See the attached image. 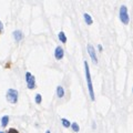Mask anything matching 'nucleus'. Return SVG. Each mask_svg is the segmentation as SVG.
Returning a JSON list of instances; mask_svg holds the SVG:
<instances>
[{
    "label": "nucleus",
    "mask_w": 133,
    "mask_h": 133,
    "mask_svg": "<svg viewBox=\"0 0 133 133\" xmlns=\"http://www.w3.org/2000/svg\"><path fill=\"white\" fill-rule=\"evenodd\" d=\"M84 70H85V77H87V83H88V90H89V94L92 101L95 100L94 97V92H93V87H92V81H91V76H90V69H89V64L88 62L84 61Z\"/></svg>",
    "instance_id": "nucleus-1"
},
{
    "label": "nucleus",
    "mask_w": 133,
    "mask_h": 133,
    "mask_svg": "<svg viewBox=\"0 0 133 133\" xmlns=\"http://www.w3.org/2000/svg\"><path fill=\"white\" fill-rule=\"evenodd\" d=\"M120 19H121V22L124 24H128L130 21V17L128 15V8L125 6H121L120 8Z\"/></svg>",
    "instance_id": "nucleus-2"
},
{
    "label": "nucleus",
    "mask_w": 133,
    "mask_h": 133,
    "mask_svg": "<svg viewBox=\"0 0 133 133\" xmlns=\"http://www.w3.org/2000/svg\"><path fill=\"white\" fill-rule=\"evenodd\" d=\"M7 100L10 103H17L18 101V91L15 89H9L7 91Z\"/></svg>",
    "instance_id": "nucleus-3"
},
{
    "label": "nucleus",
    "mask_w": 133,
    "mask_h": 133,
    "mask_svg": "<svg viewBox=\"0 0 133 133\" xmlns=\"http://www.w3.org/2000/svg\"><path fill=\"white\" fill-rule=\"evenodd\" d=\"M26 81H27V87L30 90L35 89L36 87V78L32 76L30 72H26Z\"/></svg>",
    "instance_id": "nucleus-4"
},
{
    "label": "nucleus",
    "mask_w": 133,
    "mask_h": 133,
    "mask_svg": "<svg viewBox=\"0 0 133 133\" xmlns=\"http://www.w3.org/2000/svg\"><path fill=\"white\" fill-rule=\"evenodd\" d=\"M88 52H89V55H90V58H91V60H92L94 63H98V57H97V53H95V50L93 48V45L92 44H88Z\"/></svg>",
    "instance_id": "nucleus-5"
},
{
    "label": "nucleus",
    "mask_w": 133,
    "mask_h": 133,
    "mask_svg": "<svg viewBox=\"0 0 133 133\" xmlns=\"http://www.w3.org/2000/svg\"><path fill=\"white\" fill-rule=\"evenodd\" d=\"M63 49H62L61 47H57L56 50H55V57L57 60H61L62 58H63Z\"/></svg>",
    "instance_id": "nucleus-6"
},
{
    "label": "nucleus",
    "mask_w": 133,
    "mask_h": 133,
    "mask_svg": "<svg viewBox=\"0 0 133 133\" xmlns=\"http://www.w3.org/2000/svg\"><path fill=\"white\" fill-rule=\"evenodd\" d=\"M12 36H14V39L17 41V42H19V41H21L22 38H23V33L20 31V30H15L14 33H12Z\"/></svg>",
    "instance_id": "nucleus-7"
},
{
    "label": "nucleus",
    "mask_w": 133,
    "mask_h": 133,
    "mask_svg": "<svg viewBox=\"0 0 133 133\" xmlns=\"http://www.w3.org/2000/svg\"><path fill=\"white\" fill-rule=\"evenodd\" d=\"M83 17H84V21H85L87 24L91 26V24L93 23V20H92V18H91V16L89 14H84V15H83Z\"/></svg>",
    "instance_id": "nucleus-8"
},
{
    "label": "nucleus",
    "mask_w": 133,
    "mask_h": 133,
    "mask_svg": "<svg viewBox=\"0 0 133 133\" xmlns=\"http://www.w3.org/2000/svg\"><path fill=\"white\" fill-rule=\"evenodd\" d=\"M57 94H58V97H59L60 99H62L64 97V89L62 88V87H58L57 88Z\"/></svg>",
    "instance_id": "nucleus-9"
},
{
    "label": "nucleus",
    "mask_w": 133,
    "mask_h": 133,
    "mask_svg": "<svg viewBox=\"0 0 133 133\" xmlns=\"http://www.w3.org/2000/svg\"><path fill=\"white\" fill-rule=\"evenodd\" d=\"M8 122H9V116L8 115H5V116H2V119H1V127H7V124Z\"/></svg>",
    "instance_id": "nucleus-10"
},
{
    "label": "nucleus",
    "mask_w": 133,
    "mask_h": 133,
    "mask_svg": "<svg viewBox=\"0 0 133 133\" xmlns=\"http://www.w3.org/2000/svg\"><path fill=\"white\" fill-rule=\"evenodd\" d=\"M59 40L61 41L62 43H65V42H66V37H65V35H64L63 31H61V32L59 33Z\"/></svg>",
    "instance_id": "nucleus-11"
},
{
    "label": "nucleus",
    "mask_w": 133,
    "mask_h": 133,
    "mask_svg": "<svg viewBox=\"0 0 133 133\" xmlns=\"http://www.w3.org/2000/svg\"><path fill=\"white\" fill-rule=\"evenodd\" d=\"M61 122H62V125H63L64 128H69L70 125H71V123H70L66 119H61Z\"/></svg>",
    "instance_id": "nucleus-12"
},
{
    "label": "nucleus",
    "mask_w": 133,
    "mask_h": 133,
    "mask_svg": "<svg viewBox=\"0 0 133 133\" xmlns=\"http://www.w3.org/2000/svg\"><path fill=\"white\" fill-rule=\"evenodd\" d=\"M71 128H72V130H73L74 132H79V130H80V128H79L78 123H76V122L71 123Z\"/></svg>",
    "instance_id": "nucleus-13"
},
{
    "label": "nucleus",
    "mask_w": 133,
    "mask_h": 133,
    "mask_svg": "<svg viewBox=\"0 0 133 133\" xmlns=\"http://www.w3.org/2000/svg\"><path fill=\"white\" fill-rule=\"evenodd\" d=\"M35 101H36V103H38V104H40V103H41V95H40V94H37V95H36Z\"/></svg>",
    "instance_id": "nucleus-14"
},
{
    "label": "nucleus",
    "mask_w": 133,
    "mask_h": 133,
    "mask_svg": "<svg viewBox=\"0 0 133 133\" xmlns=\"http://www.w3.org/2000/svg\"><path fill=\"white\" fill-rule=\"evenodd\" d=\"M8 133H19V132L17 131L16 129H9V131H8Z\"/></svg>",
    "instance_id": "nucleus-15"
},
{
    "label": "nucleus",
    "mask_w": 133,
    "mask_h": 133,
    "mask_svg": "<svg viewBox=\"0 0 133 133\" xmlns=\"http://www.w3.org/2000/svg\"><path fill=\"white\" fill-rule=\"evenodd\" d=\"M2 28H3V24L1 23V21H0V31H1V30H2Z\"/></svg>",
    "instance_id": "nucleus-16"
},
{
    "label": "nucleus",
    "mask_w": 133,
    "mask_h": 133,
    "mask_svg": "<svg viewBox=\"0 0 133 133\" xmlns=\"http://www.w3.org/2000/svg\"><path fill=\"white\" fill-rule=\"evenodd\" d=\"M45 133H51V132H50V131H49V130H48V131H47V132H45Z\"/></svg>",
    "instance_id": "nucleus-17"
},
{
    "label": "nucleus",
    "mask_w": 133,
    "mask_h": 133,
    "mask_svg": "<svg viewBox=\"0 0 133 133\" xmlns=\"http://www.w3.org/2000/svg\"><path fill=\"white\" fill-rule=\"evenodd\" d=\"M0 133H3V132H0Z\"/></svg>",
    "instance_id": "nucleus-18"
}]
</instances>
